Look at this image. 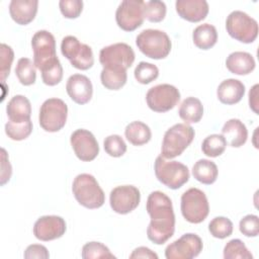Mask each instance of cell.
<instances>
[{"instance_id": "cell-1", "label": "cell", "mask_w": 259, "mask_h": 259, "mask_svg": "<svg viewBox=\"0 0 259 259\" xmlns=\"http://www.w3.org/2000/svg\"><path fill=\"white\" fill-rule=\"evenodd\" d=\"M146 209L151 218L147 229L148 239L157 245L166 243L175 231V214L170 197L162 191H153L148 196Z\"/></svg>"}, {"instance_id": "cell-2", "label": "cell", "mask_w": 259, "mask_h": 259, "mask_svg": "<svg viewBox=\"0 0 259 259\" xmlns=\"http://www.w3.org/2000/svg\"><path fill=\"white\" fill-rule=\"evenodd\" d=\"M72 191L76 200L86 208H99L105 202V194L91 174L77 175L72 184Z\"/></svg>"}, {"instance_id": "cell-3", "label": "cell", "mask_w": 259, "mask_h": 259, "mask_svg": "<svg viewBox=\"0 0 259 259\" xmlns=\"http://www.w3.org/2000/svg\"><path fill=\"white\" fill-rule=\"evenodd\" d=\"M195 132L187 123H176L168 128L164 135L161 156L165 159H173L180 156L192 143Z\"/></svg>"}, {"instance_id": "cell-4", "label": "cell", "mask_w": 259, "mask_h": 259, "mask_svg": "<svg viewBox=\"0 0 259 259\" xmlns=\"http://www.w3.org/2000/svg\"><path fill=\"white\" fill-rule=\"evenodd\" d=\"M136 45L146 57L154 60L165 59L172 47L170 37L165 31L152 28L141 31L136 38Z\"/></svg>"}, {"instance_id": "cell-5", "label": "cell", "mask_w": 259, "mask_h": 259, "mask_svg": "<svg viewBox=\"0 0 259 259\" xmlns=\"http://www.w3.org/2000/svg\"><path fill=\"white\" fill-rule=\"evenodd\" d=\"M157 179L170 189H178L189 180V170L186 165L178 161H167L161 155L154 164Z\"/></svg>"}, {"instance_id": "cell-6", "label": "cell", "mask_w": 259, "mask_h": 259, "mask_svg": "<svg viewBox=\"0 0 259 259\" xmlns=\"http://www.w3.org/2000/svg\"><path fill=\"white\" fill-rule=\"evenodd\" d=\"M181 213L191 224L203 222L209 212V204L205 193L195 187L189 188L181 195Z\"/></svg>"}, {"instance_id": "cell-7", "label": "cell", "mask_w": 259, "mask_h": 259, "mask_svg": "<svg viewBox=\"0 0 259 259\" xmlns=\"http://www.w3.org/2000/svg\"><path fill=\"white\" fill-rule=\"evenodd\" d=\"M226 29L229 35L241 42L251 44L258 35V23L246 12L235 10L226 20Z\"/></svg>"}, {"instance_id": "cell-8", "label": "cell", "mask_w": 259, "mask_h": 259, "mask_svg": "<svg viewBox=\"0 0 259 259\" xmlns=\"http://www.w3.org/2000/svg\"><path fill=\"white\" fill-rule=\"evenodd\" d=\"M68 106L60 98H49L40 106L38 121L39 125L49 133L62 130L67 121Z\"/></svg>"}, {"instance_id": "cell-9", "label": "cell", "mask_w": 259, "mask_h": 259, "mask_svg": "<svg viewBox=\"0 0 259 259\" xmlns=\"http://www.w3.org/2000/svg\"><path fill=\"white\" fill-rule=\"evenodd\" d=\"M34 66L42 71L59 62L56 54V39L48 30L36 31L31 38Z\"/></svg>"}, {"instance_id": "cell-10", "label": "cell", "mask_w": 259, "mask_h": 259, "mask_svg": "<svg viewBox=\"0 0 259 259\" xmlns=\"http://www.w3.org/2000/svg\"><path fill=\"white\" fill-rule=\"evenodd\" d=\"M61 52L71 65L78 70H88L94 64L92 49L78 40L76 36L67 35L62 39Z\"/></svg>"}, {"instance_id": "cell-11", "label": "cell", "mask_w": 259, "mask_h": 259, "mask_svg": "<svg viewBox=\"0 0 259 259\" xmlns=\"http://www.w3.org/2000/svg\"><path fill=\"white\" fill-rule=\"evenodd\" d=\"M180 100L179 90L170 84H159L150 88L146 94L149 108L155 112H166L173 109Z\"/></svg>"}, {"instance_id": "cell-12", "label": "cell", "mask_w": 259, "mask_h": 259, "mask_svg": "<svg viewBox=\"0 0 259 259\" xmlns=\"http://www.w3.org/2000/svg\"><path fill=\"white\" fill-rule=\"evenodd\" d=\"M135 61V52L127 44L116 42L101 49L99 62L103 68L127 70Z\"/></svg>"}, {"instance_id": "cell-13", "label": "cell", "mask_w": 259, "mask_h": 259, "mask_svg": "<svg viewBox=\"0 0 259 259\" xmlns=\"http://www.w3.org/2000/svg\"><path fill=\"white\" fill-rule=\"evenodd\" d=\"M144 1L123 0L115 12V20L122 30L133 31L144 22Z\"/></svg>"}, {"instance_id": "cell-14", "label": "cell", "mask_w": 259, "mask_h": 259, "mask_svg": "<svg viewBox=\"0 0 259 259\" xmlns=\"http://www.w3.org/2000/svg\"><path fill=\"white\" fill-rule=\"evenodd\" d=\"M202 240L192 233L182 235L165 249L167 259H192L202 251Z\"/></svg>"}, {"instance_id": "cell-15", "label": "cell", "mask_w": 259, "mask_h": 259, "mask_svg": "<svg viewBox=\"0 0 259 259\" xmlns=\"http://www.w3.org/2000/svg\"><path fill=\"white\" fill-rule=\"evenodd\" d=\"M141 200L140 190L133 185L116 186L110 191L109 203L113 211L126 214L138 207Z\"/></svg>"}, {"instance_id": "cell-16", "label": "cell", "mask_w": 259, "mask_h": 259, "mask_svg": "<svg viewBox=\"0 0 259 259\" xmlns=\"http://www.w3.org/2000/svg\"><path fill=\"white\" fill-rule=\"evenodd\" d=\"M70 143L77 158L83 162H90L99 154L98 143L93 134L87 130L79 128L73 132Z\"/></svg>"}, {"instance_id": "cell-17", "label": "cell", "mask_w": 259, "mask_h": 259, "mask_svg": "<svg viewBox=\"0 0 259 259\" xmlns=\"http://www.w3.org/2000/svg\"><path fill=\"white\" fill-rule=\"evenodd\" d=\"M67 230L66 222L58 215L40 217L33 226V235L40 241H52L61 238Z\"/></svg>"}, {"instance_id": "cell-18", "label": "cell", "mask_w": 259, "mask_h": 259, "mask_svg": "<svg viewBox=\"0 0 259 259\" xmlns=\"http://www.w3.org/2000/svg\"><path fill=\"white\" fill-rule=\"evenodd\" d=\"M66 90L70 98L77 104L88 103L93 94V86L88 77L82 74H74L69 77Z\"/></svg>"}, {"instance_id": "cell-19", "label": "cell", "mask_w": 259, "mask_h": 259, "mask_svg": "<svg viewBox=\"0 0 259 259\" xmlns=\"http://www.w3.org/2000/svg\"><path fill=\"white\" fill-rule=\"evenodd\" d=\"M175 8L181 18L190 22L203 20L209 10L205 0H177Z\"/></svg>"}, {"instance_id": "cell-20", "label": "cell", "mask_w": 259, "mask_h": 259, "mask_svg": "<svg viewBox=\"0 0 259 259\" xmlns=\"http://www.w3.org/2000/svg\"><path fill=\"white\" fill-rule=\"evenodd\" d=\"M37 6V0H12L9 4V13L17 24L26 25L34 19Z\"/></svg>"}, {"instance_id": "cell-21", "label": "cell", "mask_w": 259, "mask_h": 259, "mask_svg": "<svg viewBox=\"0 0 259 259\" xmlns=\"http://www.w3.org/2000/svg\"><path fill=\"white\" fill-rule=\"evenodd\" d=\"M245 94V85L237 79L224 80L217 89L219 100L227 105L236 104Z\"/></svg>"}, {"instance_id": "cell-22", "label": "cell", "mask_w": 259, "mask_h": 259, "mask_svg": "<svg viewBox=\"0 0 259 259\" xmlns=\"http://www.w3.org/2000/svg\"><path fill=\"white\" fill-rule=\"evenodd\" d=\"M222 135L225 137L227 144L233 148L243 146L248 139L247 127L238 118H231L226 121L222 128Z\"/></svg>"}, {"instance_id": "cell-23", "label": "cell", "mask_w": 259, "mask_h": 259, "mask_svg": "<svg viewBox=\"0 0 259 259\" xmlns=\"http://www.w3.org/2000/svg\"><path fill=\"white\" fill-rule=\"evenodd\" d=\"M227 69L236 75H248L255 69V60L247 52H234L226 60Z\"/></svg>"}, {"instance_id": "cell-24", "label": "cell", "mask_w": 259, "mask_h": 259, "mask_svg": "<svg viewBox=\"0 0 259 259\" xmlns=\"http://www.w3.org/2000/svg\"><path fill=\"white\" fill-rule=\"evenodd\" d=\"M6 112L10 121H27L31 115L30 101L23 95H15L9 100L6 106Z\"/></svg>"}, {"instance_id": "cell-25", "label": "cell", "mask_w": 259, "mask_h": 259, "mask_svg": "<svg viewBox=\"0 0 259 259\" xmlns=\"http://www.w3.org/2000/svg\"><path fill=\"white\" fill-rule=\"evenodd\" d=\"M178 114L186 123H196L203 115L202 103L196 97H187L180 104Z\"/></svg>"}, {"instance_id": "cell-26", "label": "cell", "mask_w": 259, "mask_h": 259, "mask_svg": "<svg viewBox=\"0 0 259 259\" xmlns=\"http://www.w3.org/2000/svg\"><path fill=\"white\" fill-rule=\"evenodd\" d=\"M192 39L198 49L209 50L217 44L218 31L212 24L203 23L193 30Z\"/></svg>"}, {"instance_id": "cell-27", "label": "cell", "mask_w": 259, "mask_h": 259, "mask_svg": "<svg viewBox=\"0 0 259 259\" xmlns=\"http://www.w3.org/2000/svg\"><path fill=\"white\" fill-rule=\"evenodd\" d=\"M192 175L200 183L210 185L215 182L219 170L214 162L207 159H200L193 165Z\"/></svg>"}, {"instance_id": "cell-28", "label": "cell", "mask_w": 259, "mask_h": 259, "mask_svg": "<svg viewBox=\"0 0 259 259\" xmlns=\"http://www.w3.org/2000/svg\"><path fill=\"white\" fill-rule=\"evenodd\" d=\"M124 136L132 145L143 146L151 140L152 132L146 123L136 120L125 126Z\"/></svg>"}, {"instance_id": "cell-29", "label": "cell", "mask_w": 259, "mask_h": 259, "mask_svg": "<svg viewBox=\"0 0 259 259\" xmlns=\"http://www.w3.org/2000/svg\"><path fill=\"white\" fill-rule=\"evenodd\" d=\"M126 70L118 68H103L100 73L102 85L108 90H119L126 83Z\"/></svg>"}, {"instance_id": "cell-30", "label": "cell", "mask_w": 259, "mask_h": 259, "mask_svg": "<svg viewBox=\"0 0 259 259\" xmlns=\"http://www.w3.org/2000/svg\"><path fill=\"white\" fill-rule=\"evenodd\" d=\"M34 63L28 58H20L15 68V75L19 82L24 86L34 84L36 79Z\"/></svg>"}, {"instance_id": "cell-31", "label": "cell", "mask_w": 259, "mask_h": 259, "mask_svg": "<svg viewBox=\"0 0 259 259\" xmlns=\"http://www.w3.org/2000/svg\"><path fill=\"white\" fill-rule=\"evenodd\" d=\"M227 145V141L223 135L212 134L203 140L201 150L202 153L207 157L215 158L225 152Z\"/></svg>"}, {"instance_id": "cell-32", "label": "cell", "mask_w": 259, "mask_h": 259, "mask_svg": "<svg viewBox=\"0 0 259 259\" xmlns=\"http://www.w3.org/2000/svg\"><path fill=\"white\" fill-rule=\"evenodd\" d=\"M32 132L31 120L23 122H13L8 120L5 124V133L13 141H22L29 137Z\"/></svg>"}, {"instance_id": "cell-33", "label": "cell", "mask_w": 259, "mask_h": 259, "mask_svg": "<svg viewBox=\"0 0 259 259\" xmlns=\"http://www.w3.org/2000/svg\"><path fill=\"white\" fill-rule=\"evenodd\" d=\"M225 259H252L253 255L240 239L229 241L224 248Z\"/></svg>"}, {"instance_id": "cell-34", "label": "cell", "mask_w": 259, "mask_h": 259, "mask_svg": "<svg viewBox=\"0 0 259 259\" xmlns=\"http://www.w3.org/2000/svg\"><path fill=\"white\" fill-rule=\"evenodd\" d=\"M210 235L218 239H225L233 233V223L225 217H215L208 224Z\"/></svg>"}, {"instance_id": "cell-35", "label": "cell", "mask_w": 259, "mask_h": 259, "mask_svg": "<svg viewBox=\"0 0 259 259\" xmlns=\"http://www.w3.org/2000/svg\"><path fill=\"white\" fill-rule=\"evenodd\" d=\"M166 5L163 1H144V16L150 22H160L166 16Z\"/></svg>"}, {"instance_id": "cell-36", "label": "cell", "mask_w": 259, "mask_h": 259, "mask_svg": "<svg viewBox=\"0 0 259 259\" xmlns=\"http://www.w3.org/2000/svg\"><path fill=\"white\" fill-rule=\"evenodd\" d=\"M134 74H135L136 80L139 83L146 85L158 78L159 69L154 64L147 63V62H140L137 65Z\"/></svg>"}, {"instance_id": "cell-37", "label": "cell", "mask_w": 259, "mask_h": 259, "mask_svg": "<svg viewBox=\"0 0 259 259\" xmlns=\"http://www.w3.org/2000/svg\"><path fill=\"white\" fill-rule=\"evenodd\" d=\"M83 259L95 258H115L109 249L100 242H88L82 248Z\"/></svg>"}, {"instance_id": "cell-38", "label": "cell", "mask_w": 259, "mask_h": 259, "mask_svg": "<svg viewBox=\"0 0 259 259\" xmlns=\"http://www.w3.org/2000/svg\"><path fill=\"white\" fill-rule=\"evenodd\" d=\"M104 151L111 157H121L126 152V144L118 135H110L103 142Z\"/></svg>"}, {"instance_id": "cell-39", "label": "cell", "mask_w": 259, "mask_h": 259, "mask_svg": "<svg viewBox=\"0 0 259 259\" xmlns=\"http://www.w3.org/2000/svg\"><path fill=\"white\" fill-rule=\"evenodd\" d=\"M41 72V79L42 82L46 85L49 86H55L57 84H59L62 81L63 78V67L59 62H57L56 64L49 66L48 68L44 69Z\"/></svg>"}, {"instance_id": "cell-40", "label": "cell", "mask_w": 259, "mask_h": 259, "mask_svg": "<svg viewBox=\"0 0 259 259\" xmlns=\"http://www.w3.org/2000/svg\"><path fill=\"white\" fill-rule=\"evenodd\" d=\"M61 13L66 18H77L83 10V1L81 0H61L59 2Z\"/></svg>"}, {"instance_id": "cell-41", "label": "cell", "mask_w": 259, "mask_h": 259, "mask_svg": "<svg viewBox=\"0 0 259 259\" xmlns=\"http://www.w3.org/2000/svg\"><path fill=\"white\" fill-rule=\"evenodd\" d=\"M0 49H1L0 75H1V81L4 82L5 79L9 76L11 65H12V62L14 59V53H13V50L11 49V47H9L5 44H1Z\"/></svg>"}, {"instance_id": "cell-42", "label": "cell", "mask_w": 259, "mask_h": 259, "mask_svg": "<svg viewBox=\"0 0 259 259\" xmlns=\"http://www.w3.org/2000/svg\"><path fill=\"white\" fill-rule=\"evenodd\" d=\"M240 232L246 237H256L259 234V219L255 214L245 215L239 224Z\"/></svg>"}, {"instance_id": "cell-43", "label": "cell", "mask_w": 259, "mask_h": 259, "mask_svg": "<svg viewBox=\"0 0 259 259\" xmlns=\"http://www.w3.org/2000/svg\"><path fill=\"white\" fill-rule=\"evenodd\" d=\"M24 258L26 259H33V258H39V259H48L50 257L48 249L39 244H32L29 245L25 251H24Z\"/></svg>"}, {"instance_id": "cell-44", "label": "cell", "mask_w": 259, "mask_h": 259, "mask_svg": "<svg viewBox=\"0 0 259 259\" xmlns=\"http://www.w3.org/2000/svg\"><path fill=\"white\" fill-rule=\"evenodd\" d=\"M131 259L134 258H147V259H158V255L147 247H138L130 255Z\"/></svg>"}, {"instance_id": "cell-45", "label": "cell", "mask_w": 259, "mask_h": 259, "mask_svg": "<svg viewBox=\"0 0 259 259\" xmlns=\"http://www.w3.org/2000/svg\"><path fill=\"white\" fill-rule=\"evenodd\" d=\"M258 88H259V85L255 84L249 91L250 108L257 114H258Z\"/></svg>"}]
</instances>
